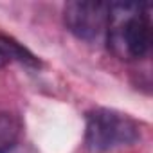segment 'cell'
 Here are the masks:
<instances>
[{
  "instance_id": "8992f818",
  "label": "cell",
  "mask_w": 153,
  "mask_h": 153,
  "mask_svg": "<svg viewBox=\"0 0 153 153\" xmlns=\"http://www.w3.org/2000/svg\"><path fill=\"white\" fill-rule=\"evenodd\" d=\"M7 63V58H6V54L2 52V49H0V67H4Z\"/></svg>"
},
{
  "instance_id": "277c9868",
  "label": "cell",
  "mask_w": 153,
  "mask_h": 153,
  "mask_svg": "<svg viewBox=\"0 0 153 153\" xmlns=\"http://www.w3.org/2000/svg\"><path fill=\"white\" fill-rule=\"evenodd\" d=\"M0 49L6 54L7 61H18V63H22L25 67H31V68L42 67L40 58L34 52H31L24 43H20L16 38H13L9 34L0 33Z\"/></svg>"
},
{
  "instance_id": "5b68a950",
  "label": "cell",
  "mask_w": 153,
  "mask_h": 153,
  "mask_svg": "<svg viewBox=\"0 0 153 153\" xmlns=\"http://www.w3.org/2000/svg\"><path fill=\"white\" fill-rule=\"evenodd\" d=\"M22 121L18 115L9 112H0V153H9L22 135Z\"/></svg>"
},
{
  "instance_id": "3957f363",
  "label": "cell",
  "mask_w": 153,
  "mask_h": 153,
  "mask_svg": "<svg viewBox=\"0 0 153 153\" xmlns=\"http://www.w3.org/2000/svg\"><path fill=\"white\" fill-rule=\"evenodd\" d=\"M63 20L67 29L79 40L96 42L110 24V4L92 0H72L63 7Z\"/></svg>"
},
{
  "instance_id": "7a4b0ae2",
  "label": "cell",
  "mask_w": 153,
  "mask_h": 153,
  "mask_svg": "<svg viewBox=\"0 0 153 153\" xmlns=\"http://www.w3.org/2000/svg\"><path fill=\"white\" fill-rule=\"evenodd\" d=\"M140 140L139 123L115 108H94L87 114L85 142L92 151H112Z\"/></svg>"
},
{
  "instance_id": "6da1fadb",
  "label": "cell",
  "mask_w": 153,
  "mask_h": 153,
  "mask_svg": "<svg viewBox=\"0 0 153 153\" xmlns=\"http://www.w3.org/2000/svg\"><path fill=\"white\" fill-rule=\"evenodd\" d=\"M148 4H110L108 42L126 59H140L151 49V18Z\"/></svg>"
}]
</instances>
